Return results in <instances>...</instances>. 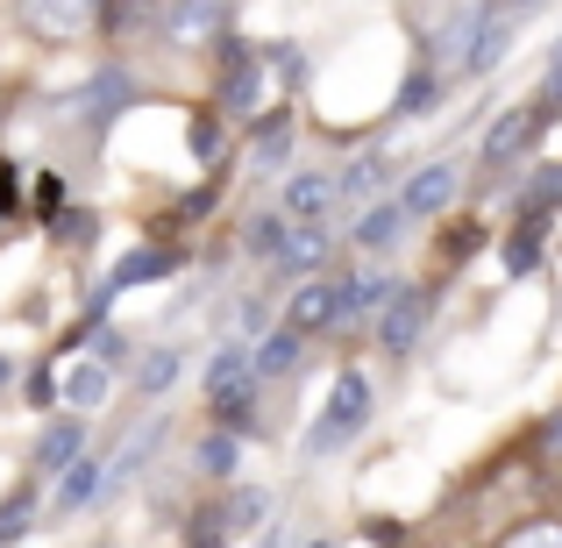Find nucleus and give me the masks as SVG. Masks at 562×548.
I'll return each instance as SVG.
<instances>
[{
  "label": "nucleus",
  "instance_id": "nucleus-1",
  "mask_svg": "<svg viewBox=\"0 0 562 548\" xmlns=\"http://www.w3.org/2000/svg\"><path fill=\"white\" fill-rule=\"evenodd\" d=\"M363 427H371V378L363 370H335L328 399H321V421L306 427V456H342Z\"/></svg>",
  "mask_w": 562,
  "mask_h": 548
},
{
  "label": "nucleus",
  "instance_id": "nucleus-2",
  "mask_svg": "<svg viewBox=\"0 0 562 548\" xmlns=\"http://www.w3.org/2000/svg\"><path fill=\"white\" fill-rule=\"evenodd\" d=\"M150 36L165 51H221L235 36V0H165Z\"/></svg>",
  "mask_w": 562,
  "mask_h": 548
},
{
  "label": "nucleus",
  "instance_id": "nucleus-3",
  "mask_svg": "<svg viewBox=\"0 0 562 548\" xmlns=\"http://www.w3.org/2000/svg\"><path fill=\"white\" fill-rule=\"evenodd\" d=\"M14 22H22V36L71 51V43L100 36V0H14Z\"/></svg>",
  "mask_w": 562,
  "mask_h": 548
},
{
  "label": "nucleus",
  "instance_id": "nucleus-4",
  "mask_svg": "<svg viewBox=\"0 0 562 548\" xmlns=\"http://www.w3.org/2000/svg\"><path fill=\"white\" fill-rule=\"evenodd\" d=\"M263 86H271V65H263V51H249V43H221V86H214V108L228 114V122H257L263 108Z\"/></svg>",
  "mask_w": 562,
  "mask_h": 548
},
{
  "label": "nucleus",
  "instance_id": "nucleus-5",
  "mask_svg": "<svg viewBox=\"0 0 562 548\" xmlns=\"http://www.w3.org/2000/svg\"><path fill=\"white\" fill-rule=\"evenodd\" d=\"M541 108L535 100H513V108H498L492 114V128H484V143H477V171H506V165H520L527 150L541 143Z\"/></svg>",
  "mask_w": 562,
  "mask_h": 548
},
{
  "label": "nucleus",
  "instance_id": "nucleus-6",
  "mask_svg": "<svg viewBox=\"0 0 562 548\" xmlns=\"http://www.w3.org/2000/svg\"><path fill=\"white\" fill-rule=\"evenodd\" d=\"M427 321H435V286H398L392 300H384V314H378V349L392 364L413 357L420 335H427Z\"/></svg>",
  "mask_w": 562,
  "mask_h": 548
},
{
  "label": "nucleus",
  "instance_id": "nucleus-7",
  "mask_svg": "<svg viewBox=\"0 0 562 548\" xmlns=\"http://www.w3.org/2000/svg\"><path fill=\"white\" fill-rule=\"evenodd\" d=\"M520 22L527 14L520 8H498V0H484V22H477V36H470V51H463V65H456V79H492L498 65L513 57V43H520Z\"/></svg>",
  "mask_w": 562,
  "mask_h": 548
},
{
  "label": "nucleus",
  "instance_id": "nucleus-8",
  "mask_svg": "<svg viewBox=\"0 0 562 548\" xmlns=\"http://www.w3.org/2000/svg\"><path fill=\"white\" fill-rule=\"evenodd\" d=\"M342 300H349V271L342 278H300V286H292V300H285V328H300L306 343H314V335H335L342 328Z\"/></svg>",
  "mask_w": 562,
  "mask_h": 548
},
{
  "label": "nucleus",
  "instance_id": "nucleus-9",
  "mask_svg": "<svg viewBox=\"0 0 562 548\" xmlns=\"http://www.w3.org/2000/svg\"><path fill=\"white\" fill-rule=\"evenodd\" d=\"M463 157H427L420 171H406V186H398V206H406L413 221H435L456 206V192H463Z\"/></svg>",
  "mask_w": 562,
  "mask_h": 548
},
{
  "label": "nucleus",
  "instance_id": "nucleus-10",
  "mask_svg": "<svg viewBox=\"0 0 562 548\" xmlns=\"http://www.w3.org/2000/svg\"><path fill=\"white\" fill-rule=\"evenodd\" d=\"M86 435H93V421H86V413H57V421H43L36 449H29V478L57 484V478H65V470L86 456Z\"/></svg>",
  "mask_w": 562,
  "mask_h": 548
},
{
  "label": "nucleus",
  "instance_id": "nucleus-11",
  "mask_svg": "<svg viewBox=\"0 0 562 548\" xmlns=\"http://www.w3.org/2000/svg\"><path fill=\"white\" fill-rule=\"evenodd\" d=\"M292 143H300V114H292V108L257 114V128H249V171H257L263 186H271V179H285Z\"/></svg>",
  "mask_w": 562,
  "mask_h": 548
},
{
  "label": "nucleus",
  "instance_id": "nucleus-12",
  "mask_svg": "<svg viewBox=\"0 0 562 548\" xmlns=\"http://www.w3.org/2000/svg\"><path fill=\"white\" fill-rule=\"evenodd\" d=\"M335 249H342V243H335V228H328V221H300V228L285 235V249L271 257V271L300 286V278H321V271H328V264H335Z\"/></svg>",
  "mask_w": 562,
  "mask_h": 548
},
{
  "label": "nucleus",
  "instance_id": "nucleus-13",
  "mask_svg": "<svg viewBox=\"0 0 562 548\" xmlns=\"http://www.w3.org/2000/svg\"><path fill=\"white\" fill-rule=\"evenodd\" d=\"M128 100H136V71H128V65H100L93 79L79 86V108H86V128H93V136H100V128H108L114 114L128 108Z\"/></svg>",
  "mask_w": 562,
  "mask_h": 548
},
{
  "label": "nucleus",
  "instance_id": "nucleus-14",
  "mask_svg": "<svg viewBox=\"0 0 562 548\" xmlns=\"http://www.w3.org/2000/svg\"><path fill=\"white\" fill-rule=\"evenodd\" d=\"M278 214H285L292 228H300V221H328L335 214V171H285Z\"/></svg>",
  "mask_w": 562,
  "mask_h": 548
},
{
  "label": "nucleus",
  "instance_id": "nucleus-15",
  "mask_svg": "<svg viewBox=\"0 0 562 548\" xmlns=\"http://www.w3.org/2000/svg\"><path fill=\"white\" fill-rule=\"evenodd\" d=\"M179 264H186V249H171V243H150V249H136V257H122V264L108 271V286L93 292V314L114 300V292H128V286H150V278H171Z\"/></svg>",
  "mask_w": 562,
  "mask_h": 548
},
{
  "label": "nucleus",
  "instance_id": "nucleus-16",
  "mask_svg": "<svg viewBox=\"0 0 562 548\" xmlns=\"http://www.w3.org/2000/svg\"><path fill=\"white\" fill-rule=\"evenodd\" d=\"M384 179H392V157L384 150H357L342 171H335V206H349V214H363V206L384 192Z\"/></svg>",
  "mask_w": 562,
  "mask_h": 548
},
{
  "label": "nucleus",
  "instance_id": "nucleus-17",
  "mask_svg": "<svg viewBox=\"0 0 562 548\" xmlns=\"http://www.w3.org/2000/svg\"><path fill=\"white\" fill-rule=\"evenodd\" d=\"M114 378H122L114 364L86 357V364H71L65 378H57V399H65V413H100V406L114 399Z\"/></svg>",
  "mask_w": 562,
  "mask_h": 548
},
{
  "label": "nucleus",
  "instance_id": "nucleus-18",
  "mask_svg": "<svg viewBox=\"0 0 562 548\" xmlns=\"http://www.w3.org/2000/svg\"><path fill=\"white\" fill-rule=\"evenodd\" d=\"M398 292V278H384V271H349V300H342V328L335 335H363V328H378V314H384V300Z\"/></svg>",
  "mask_w": 562,
  "mask_h": 548
},
{
  "label": "nucleus",
  "instance_id": "nucleus-19",
  "mask_svg": "<svg viewBox=\"0 0 562 548\" xmlns=\"http://www.w3.org/2000/svg\"><path fill=\"white\" fill-rule=\"evenodd\" d=\"M186 357H192V349H186V343H157V349H143V357H136V364H128V384H136V392H143V399H165V392H171V384H179V378H186Z\"/></svg>",
  "mask_w": 562,
  "mask_h": 548
},
{
  "label": "nucleus",
  "instance_id": "nucleus-20",
  "mask_svg": "<svg viewBox=\"0 0 562 548\" xmlns=\"http://www.w3.org/2000/svg\"><path fill=\"white\" fill-rule=\"evenodd\" d=\"M406 221H413V214L398 206V192H392V200H371V206L357 214V235H349V243H357L363 257H384V249L398 243V228H406Z\"/></svg>",
  "mask_w": 562,
  "mask_h": 548
},
{
  "label": "nucleus",
  "instance_id": "nucleus-21",
  "mask_svg": "<svg viewBox=\"0 0 562 548\" xmlns=\"http://www.w3.org/2000/svg\"><path fill=\"white\" fill-rule=\"evenodd\" d=\"M192 470H200L206 484H235V470H243V435H235V427H206L200 449H192Z\"/></svg>",
  "mask_w": 562,
  "mask_h": 548
},
{
  "label": "nucleus",
  "instance_id": "nucleus-22",
  "mask_svg": "<svg viewBox=\"0 0 562 548\" xmlns=\"http://www.w3.org/2000/svg\"><path fill=\"white\" fill-rule=\"evenodd\" d=\"M157 14H165V0H100V36L108 43H136L157 29Z\"/></svg>",
  "mask_w": 562,
  "mask_h": 548
},
{
  "label": "nucleus",
  "instance_id": "nucleus-23",
  "mask_svg": "<svg viewBox=\"0 0 562 548\" xmlns=\"http://www.w3.org/2000/svg\"><path fill=\"white\" fill-rule=\"evenodd\" d=\"M300 357H306V335H300V328H285V321L257 335V378H263V384L292 378V370H300Z\"/></svg>",
  "mask_w": 562,
  "mask_h": 548
},
{
  "label": "nucleus",
  "instance_id": "nucleus-24",
  "mask_svg": "<svg viewBox=\"0 0 562 548\" xmlns=\"http://www.w3.org/2000/svg\"><path fill=\"white\" fill-rule=\"evenodd\" d=\"M165 449V421H150V427H136V435L122 441V456H108V492H122V484H136L143 478V463Z\"/></svg>",
  "mask_w": 562,
  "mask_h": 548
},
{
  "label": "nucleus",
  "instance_id": "nucleus-25",
  "mask_svg": "<svg viewBox=\"0 0 562 548\" xmlns=\"http://www.w3.org/2000/svg\"><path fill=\"white\" fill-rule=\"evenodd\" d=\"M562 206V165H535L527 186L513 192V221H549Z\"/></svg>",
  "mask_w": 562,
  "mask_h": 548
},
{
  "label": "nucleus",
  "instance_id": "nucleus-26",
  "mask_svg": "<svg viewBox=\"0 0 562 548\" xmlns=\"http://www.w3.org/2000/svg\"><path fill=\"white\" fill-rule=\"evenodd\" d=\"M221 513H228V535H257L271 521V492L263 484H228L221 492Z\"/></svg>",
  "mask_w": 562,
  "mask_h": 548
},
{
  "label": "nucleus",
  "instance_id": "nucleus-27",
  "mask_svg": "<svg viewBox=\"0 0 562 548\" xmlns=\"http://www.w3.org/2000/svg\"><path fill=\"white\" fill-rule=\"evenodd\" d=\"M441 79H449V71L420 51V57H413V71H406V86H398V100H392V114H427V108H435V93H441Z\"/></svg>",
  "mask_w": 562,
  "mask_h": 548
},
{
  "label": "nucleus",
  "instance_id": "nucleus-28",
  "mask_svg": "<svg viewBox=\"0 0 562 548\" xmlns=\"http://www.w3.org/2000/svg\"><path fill=\"white\" fill-rule=\"evenodd\" d=\"M36 513H43V478H22L8 499H0V548H8V541H22Z\"/></svg>",
  "mask_w": 562,
  "mask_h": 548
},
{
  "label": "nucleus",
  "instance_id": "nucleus-29",
  "mask_svg": "<svg viewBox=\"0 0 562 548\" xmlns=\"http://www.w3.org/2000/svg\"><path fill=\"white\" fill-rule=\"evenodd\" d=\"M93 492H108V463H93V456H79V463H71L65 478H57V499H50V506H57V513H79V506H86Z\"/></svg>",
  "mask_w": 562,
  "mask_h": 548
},
{
  "label": "nucleus",
  "instance_id": "nucleus-30",
  "mask_svg": "<svg viewBox=\"0 0 562 548\" xmlns=\"http://www.w3.org/2000/svg\"><path fill=\"white\" fill-rule=\"evenodd\" d=\"M498 264H506V278H527L541 264V221H513L506 235H498Z\"/></svg>",
  "mask_w": 562,
  "mask_h": 548
},
{
  "label": "nucleus",
  "instance_id": "nucleus-31",
  "mask_svg": "<svg viewBox=\"0 0 562 548\" xmlns=\"http://www.w3.org/2000/svg\"><path fill=\"white\" fill-rule=\"evenodd\" d=\"M285 235H292V221L278 214V200H271V206H263V214L243 228V249H249V257H263V264H271L278 249H285Z\"/></svg>",
  "mask_w": 562,
  "mask_h": 548
},
{
  "label": "nucleus",
  "instance_id": "nucleus-32",
  "mask_svg": "<svg viewBox=\"0 0 562 548\" xmlns=\"http://www.w3.org/2000/svg\"><path fill=\"white\" fill-rule=\"evenodd\" d=\"M263 65H271V79H285L292 93L306 86V51L300 43H263Z\"/></svg>",
  "mask_w": 562,
  "mask_h": 548
},
{
  "label": "nucleus",
  "instance_id": "nucleus-33",
  "mask_svg": "<svg viewBox=\"0 0 562 548\" xmlns=\"http://www.w3.org/2000/svg\"><path fill=\"white\" fill-rule=\"evenodd\" d=\"M221 541H235V535H228V513H221V499H214V506H200V513H192V535H186V548H221Z\"/></svg>",
  "mask_w": 562,
  "mask_h": 548
},
{
  "label": "nucleus",
  "instance_id": "nucleus-34",
  "mask_svg": "<svg viewBox=\"0 0 562 548\" xmlns=\"http://www.w3.org/2000/svg\"><path fill=\"white\" fill-rule=\"evenodd\" d=\"M498 548H562V521H520Z\"/></svg>",
  "mask_w": 562,
  "mask_h": 548
},
{
  "label": "nucleus",
  "instance_id": "nucleus-35",
  "mask_svg": "<svg viewBox=\"0 0 562 548\" xmlns=\"http://www.w3.org/2000/svg\"><path fill=\"white\" fill-rule=\"evenodd\" d=\"M535 456H541V463H549V470H562V406H555L549 421L535 427Z\"/></svg>",
  "mask_w": 562,
  "mask_h": 548
},
{
  "label": "nucleus",
  "instance_id": "nucleus-36",
  "mask_svg": "<svg viewBox=\"0 0 562 548\" xmlns=\"http://www.w3.org/2000/svg\"><path fill=\"white\" fill-rule=\"evenodd\" d=\"M93 357H100V364H114V370H128V364H136V343H128L122 328H108V335L93 343Z\"/></svg>",
  "mask_w": 562,
  "mask_h": 548
},
{
  "label": "nucleus",
  "instance_id": "nucleus-37",
  "mask_svg": "<svg viewBox=\"0 0 562 548\" xmlns=\"http://www.w3.org/2000/svg\"><path fill=\"white\" fill-rule=\"evenodd\" d=\"M257 548H285V527H271V535H263Z\"/></svg>",
  "mask_w": 562,
  "mask_h": 548
},
{
  "label": "nucleus",
  "instance_id": "nucleus-38",
  "mask_svg": "<svg viewBox=\"0 0 562 548\" xmlns=\"http://www.w3.org/2000/svg\"><path fill=\"white\" fill-rule=\"evenodd\" d=\"M498 8H520V14H535V8H541V0H498Z\"/></svg>",
  "mask_w": 562,
  "mask_h": 548
},
{
  "label": "nucleus",
  "instance_id": "nucleus-39",
  "mask_svg": "<svg viewBox=\"0 0 562 548\" xmlns=\"http://www.w3.org/2000/svg\"><path fill=\"white\" fill-rule=\"evenodd\" d=\"M0 143H8V93H0Z\"/></svg>",
  "mask_w": 562,
  "mask_h": 548
},
{
  "label": "nucleus",
  "instance_id": "nucleus-40",
  "mask_svg": "<svg viewBox=\"0 0 562 548\" xmlns=\"http://www.w3.org/2000/svg\"><path fill=\"white\" fill-rule=\"evenodd\" d=\"M8 378H14V364H8V357H0V392H8Z\"/></svg>",
  "mask_w": 562,
  "mask_h": 548
},
{
  "label": "nucleus",
  "instance_id": "nucleus-41",
  "mask_svg": "<svg viewBox=\"0 0 562 548\" xmlns=\"http://www.w3.org/2000/svg\"><path fill=\"white\" fill-rule=\"evenodd\" d=\"M549 65H555V71H562V36H555V51H549Z\"/></svg>",
  "mask_w": 562,
  "mask_h": 548
},
{
  "label": "nucleus",
  "instance_id": "nucleus-42",
  "mask_svg": "<svg viewBox=\"0 0 562 548\" xmlns=\"http://www.w3.org/2000/svg\"><path fill=\"white\" fill-rule=\"evenodd\" d=\"M100 548H114V541H100Z\"/></svg>",
  "mask_w": 562,
  "mask_h": 548
}]
</instances>
